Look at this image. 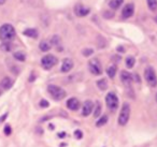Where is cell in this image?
I'll list each match as a JSON object with an SVG mask.
<instances>
[{
    "label": "cell",
    "instance_id": "cell-1",
    "mask_svg": "<svg viewBox=\"0 0 157 147\" xmlns=\"http://www.w3.org/2000/svg\"><path fill=\"white\" fill-rule=\"evenodd\" d=\"M15 36V29L11 24H3L0 27V40L2 42H11Z\"/></svg>",
    "mask_w": 157,
    "mask_h": 147
},
{
    "label": "cell",
    "instance_id": "cell-2",
    "mask_svg": "<svg viewBox=\"0 0 157 147\" xmlns=\"http://www.w3.org/2000/svg\"><path fill=\"white\" fill-rule=\"evenodd\" d=\"M48 93L51 95V97L53 98V99L57 100V101H59V100H63V98L66 97V91L63 90L61 87L59 86H56V85H48Z\"/></svg>",
    "mask_w": 157,
    "mask_h": 147
},
{
    "label": "cell",
    "instance_id": "cell-3",
    "mask_svg": "<svg viewBox=\"0 0 157 147\" xmlns=\"http://www.w3.org/2000/svg\"><path fill=\"white\" fill-rule=\"evenodd\" d=\"M129 117H130V105L128 103H124L120 112V115H118V123L121 126H125L128 123Z\"/></svg>",
    "mask_w": 157,
    "mask_h": 147
},
{
    "label": "cell",
    "instance_id": "cell-4",
    "mask_svg": "<svg viewBox=\"0 0 157 147\" xmlns=\"http://www.w3.org/2000/svg\"><path fill=\"white\" fill-rule=\"evenodd\" d=\"M144 78L151 87L157 86V76L155 73V70L152 67H147L144 70Z\"/></svg>",
    "mask_w": 157,
    "mask_h": 147
},
{
    "label": "cell",
    "instance_id": "cell-5",
    "mask_svg": "<svg viewBox=\"0 0 157 147\" xmlns=\"http://www.w3.org/2000/svg\"><path fill=\"white\" fill-rule=\"evenodd\" d=\"M58 59L54 56V55H45L44 57H42L41 59V66L43 69L45 70H51L53 67L57 65Z\"/></svg>",
    "mask_w": 157,
    "mask_h": 147
},
{
    "label": "cell",
    "instance_id": "cell-6",
    "mask_svg": "<svg viewBox=\"0 0 157 147\" xmlns=\"http://www.w3.org/2000/svg\"><path fill=\"white\" fill-rule=\"evenodd\" d=\"M88 69L90 72L94 75H101L102 74V66L98 58H93L88 61Z\"/></svg>",
    "mask_w": 157,
    "mask_h": 147
},
{
    "label": "cell",
    "instance_id": "cell-7",
    "mask_svg": "<svg viewBox=\"0 0 157 147\" xmlns=\"http://www.w3.org/2000/svg\"><path fill=\"white\" fill-rule=\"evenodd\" d=\"M105 103L111 112H115L118 107V98L114 92H109L105 97Z\"/></svg>",
    "mask_w": 157,
    "mask_h": 147
},
{
    "label": "cell",
    "instance_id": "cell-8",
    "mask_svg": "<svg viewBox=\"0 0 157 147\" xmlns=\"http://www.w3.org/2000/svg\"><path fill=\"white\" fill-rule=\"evenodd\" d=\"M133 13H135V5L133 3H127L122 11V17L124 20H127V18L131 17Z\"/></svg>",
    "mask_w": 157,
    "mask_h": 147
},
{
    "label": "cell",
    "instance_id": "cell-9",
    "mask_svg": "<svg viewBox=\"0 0 157 147\" xmlns=\"http://www.w3.org/2000/svg\"><path fill=\"white\" fill-rule=\"evenodd\" d=\"M74 13H75V15L80 16V17H84V16L88 15L90 9H88V8H85L82 5H76L75 7H74Z\"/></svg>",
    "mask_w": 157,
    "mask_h": 147
},
{
    "label": "cell",
    "instance_id": "cell-10",
    "mask_svg": "<svg viewBox=\"0 0 157 147\" xmlns=\"http://www.w3.org/2000/svg\"><path fill=\"white\" fill-rule=\"evenodd\" d=\"M93 110H94V103L90 100H87V101L84 102L83 105V110H82V115L83 116H88L90 114H92Z\"/></svg>",
    "mask_w": 157,
    "mask_h": 147
},
{
    "label": "cell",
    "instance_id": "cell-11",
    "mask_svg": "<svg viewBox=\"0 0 157 147\" xmlns=\"http://www.w3.org/2000/svg\"><path fill=\"white\" fill-rule=\"evenodd\" d=\"M72 68H73V61L70 58H65L63 60V65H61V72L63 73H67V72L71 71Z\"/></svg>",
    "mask_w": 157,
    "mask_h": 147
},
{
    "label": "cell",
    "instance_id": "cell-12",
    "mask_svg": "<svg viewBox=\"0 0 157 147\" xmlns=\"http://www.w3.org/2000/svg\"><path fill=\"white\" fill-rule=\"evenodd\" d=\"M121 80H122L123 84L126 86H130L132 83V75L127 71H122L121 72Z\"/></svg>",
    "mask_w": 157,
    "mask_h": 147
},
{
    "label": "cell",
    "instance_id": "cell-13",
    "mask_svg": "<svg viewBox=\"0 0 157 147\" xmlns=\"http://www.w3.org/2000/svg\"><path fill=\"white\" fill-rule=\"evenodd\" d=\"M80 101L76 98H70L67 101V107L71 111H78L80 108Z\"/></svg>",
    "mask_w": 157,
    "mask_h": 147
},
{
    "label": "cell",
    "instance_id": "cell-14",
    "mask_svg": "<svg viewBox=\"0 0 157 147\" xmlns=\"http://www.w3.org/2000/svg\"><path fill=\"white\" fill-rule=\"evenodd\" d=\"M13 80L10 77H5L2 78V81H1V83H0V86H1V88H3L5 90H8V89H10L12 86H13Z\"/></svg>",
    "mask_w": 157,
    "mask_h": 147
},
{
    "label": "cell",
    "instance_id": "cell-15",
    "mask_svg": "<svg viewBox=\"0 0 157 147\" xmlns=\"http://www.w3.org/2000/svg\"><path fill=\"white\" fill-rule=\"evenodd\" d=\"M23 35L26 36V37L29 38H33V39H37L39 33H38V30L35 28H27L26 30L23 31Z\"/></svg>",
    "mask_w": 157,
    "mask_h": 147
},
{
    "label": "cell",
    "instance_id": "cell-16",
    "mask_svg": "<svg viewBox=\"0 0 157 147\" xmlns=\"http://www.w3.org/2000/svg\"><path fill=\"white\" fill-rule=\"evenodd\" d=\"M123 2H124V0H111L109 2V7L112 10H117L123 5Z\"/></svg>",
    "mask_w": 157,
    "mask_h": 147
},
{
    "label": "cell",
    "instance_id": "cell-17",
    "mask_svg": "<svg viewBox=\"0 0 157 147\" xmlns=\"http://www.w3.org/2000/svg\"><path fill=\"white\" fill-rule=\"evenodd\" d=\"M116 71H117V68H116L115 65H111L107 68V74H108V76L111 78H113L114 76H115Z\"/></svg>",
    "mask_w": 157,
    "mask_h": 147
},
{
    "label": "cell",
    "instance_id": "cell-18",
    "mask_svg": "<svg viewBox=\"0 0 157 147\" xmlns=\"http://www.w3.org/2000/svg\"><path fill=\"white\" fill-rule=\"evenodd\" d=\"M51 47H52V45H51V43L48 41H41L39 44V48L42 52H48V51L51 50Z\"/></svg>",
    "mask_w": 157,
    "mask_h": 147
},
{
    "label": "cell",
    "instance_id": "cell-19",
    "mask_svg": "<svg viewBox=\"0 0 157 147\" xmlns=\"http://www.w3.org/2000/svg\"><path fill=\"white\" fill-rule=\"evenodd\" d=\"M97 86H98V88L100 89V90H105V89L108 88V82L105 78H101V80H99L98 82H97Z\"/></svg>",
    "mask_w": 157,
    "mask_h": 147
},
{
    "label": "cell",
    "instance_id": "cell-20",
    "mask_svg": "<svg viewBox=\"0 0 157 147\" xmlns=\"http://www.w3.org/2000/svg\"><path fill=\"white\" fill-rule=\"evenodd\" d=\"M13 57L18 61H25L26 60V55L23 52H15L13 54Z\"/></svg>",
    "mask_w": 157,
    "mask_h": 147
},
{
    "label": "cell",
    "instance_id": "cell-21",
    "mask_svg": "<svg viewBox=\"0 0 157 147\" xmlns=\"http://www.w3.org/2000/svg\"><path fill=\"white\" fill-rule=\"evenodd\" d=\"M12 47H13V45H12L11 42H3V43L0 45V48H1V51H3V52H10V51L12 50Z\"/></svg>",
    "mask_w": 157,
    "mask_h": 147
},
{
    "label": "cell",
    "instance_id": "cell-22",
    "mask_svg": "<svg viewBox=\"0 0 157 147\" xmlns=\"http://www.w3.org/2000/svg\"><path fill=\"white\" fill-rule=\"evenodd\" d=\"M147 1V7L151 11L155 12L157 10V0H146Z\"/></svg>",
    "mask_w": 157,
    "mask_h": 147
},
{
    "label": "cell",
    "instance_id": "cell-23",
    "mask_svg": "<svg viewBox=\"0 0 157 147\" xmlns=\"http://www.w3.org/2000/svg\"><path fill=\"white\" fill-rule=\"evenodd\" d=\"M135 62H136V59L133 58L132 56H129L126 58V67L128 68V69H131V68H133V66H135Z\"/></svg>",
    "mask_w": 157,
    "mask_h": 147
},
{
    "label": "cell",
    "instance_id": "cell-24",
    "mask_svg": "<svg viewBox=\"0 0 157 147\" xmlns=\"http://www.w3.org/2000/svg\"><path fill=\"white\" fill-rule=\"evenodd\" d=\"M107 123H108V116H107V115H103V116H101L100 118L97 120L96 126H97V127H101V126L105 125Z\"/></svg>",
    "mask_w": 157,
    "mask_h": 147
},
{
    "label": "cell",
    "instance_id": "cell-25",
    "mask_svg": "<svg viewBox=\"0 0 157 147\" xmlns=\"http://www.w3.org/2000/svg\"><path fill=\"white\" fill-rule=\"evenodd\" d=\"M101 114V105L99 102H97L96 103V107L94 108V117L95 118H97V117H99V115Z\"/></svg>",
    "mask_w": 157,
    "mask_h": 147
},
{
    "label": "cell",
    "instance_id": "cell-26",
    "mask_svg": "<svg viewBox=\"0 0 157 147\" xmlns=\"http://www.w3.org/2000/svg\"><path fill=\"white\" fill-rule=\"evenodd\" d=\"M82 54H83V56L88 57L92 54H94V50H93V48H85V50L82 51Z\"/></svg>",
    "mask_w": 157,
    "mask_h": 147
},
{
    "label": "cell",
    "instance_id": "cell-27",
    "mask_svg": "<svg viewBox=\"0 0 157 147\" xmlns=\"http://www.w3.org/2000/svg\"><path fill=\"white\" fill-rule=\"evenodd\" d=\"M3 132H5L6 135H10V134L12 133V129H11V126L7 125L5 127V130H3Z\"/></svg>",
    "mask_w": 157,
    "mask_h": 147
},
{
    "label": "cell",
    "instance_id": "cell-28",
    "mask_svg": "<svg viewBox=\"0 0 157 147\" xmlns=\"http://www.w3.org/2000/svg\"><path fill=\"white\" fill-rule=\"evenodd\" d=\"M40 105H41V107H48L50 104H48V102L46 100H41L40 101Z\"/></svg>",
    "mask_w": 157,
    "mask_h": 147
},
{
    "label": "cell",
    "instance_id": "cell-29",
    "mask_svg": "<svg viewBox=\"0 0 157 147\" xmlns=\"http://www.w3.org/2000/svg\"><path fill=\"white\" fill-rule=\"evenodd\" d=\"M74 134H75V136L78 138H82V132L80 131V130H76V131L74 132Z\"/></svg>",
    "mask_w": 157,
    "mask_h": 147
},
{
    "label": "cell",
    "instance_id": "cell-30",
    "mask_svg": "<svg viewBox=\"0 0 157 147\" xmlns=\"http://www.w3.org/2000/svg\"><path fill=\"white\" fill-rule=\"evenodd\" d=\"M65 134H66L65 132H61L60 134L58 133V136H59V138H65Z\"/></svg>",
    "mask_w": 157,
    "mask_h": 147
},
{
    "label": "cell",
    "instance_id": "cell-31",
    "mask_svg": "<svg viewBox=\"0 0 157 147\" xmlns=\"http://www.w3.org/2000/svg\"><path fill=\"white\" fill-rule=\"evenodd\" d=\"M7 0H0V5H5Z\"/></svg>",
    "mask_w": 157,
    "mask_h": 147
},
{
    "label": "cell",
    "instance_id": "cell-32",
    "mask_svg": "<svg viewBox=\"0 0 157 147\" xmlns=\"http://www.w3.org/2000/svg\"><path fill=\"white\" fill-rule=\"evenodd\" d=\"M117 51H118V52H124V48H123V47H117Z\"/></svg>",
    "mask_w": 157,
    "mask_h": 147
},
{
    "label": "cell",
    "instance_id": "cell-33",
    "mask_svg": "<svg viewBox=\"0 0 157 147\" xmlns=\"http://www.w3.org/2000/svg\"><path fill=\"white\" fill-rule=\"evenodd\" d=\"M155 22L157 23V16H156V17H155Z\"/></svg>",
    "mask_w": 157,
    "mask_h": 147
},
{
    "label": "cell",
    "instance_id": "cell-34",
    "mask_svg": "<svg viewBox=\"0 0 157 147\" xmlns=\"http://www.w3.org/2000/svg\"><path fill=\"white\" fill-rule=\"evenodd\" d=\"M156 101H157V95H156Z\"/></svg>",
    "mask_w": 157,
    "mask_h": 147
}]
</instances>
